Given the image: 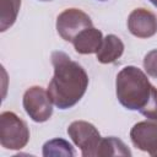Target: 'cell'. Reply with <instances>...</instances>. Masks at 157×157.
<instances>
[{
  "label": "cell",
  "mask_w": 157,
  "mask_h": 157,
  "mask_svg": "<svg viewBox=\"0 0 157 157\" xmlns=\"http://www.w3.org/2000/svg\"><path fill=\"white\" fill-rule=\"evenodd\" d=\"M54 75L48 85V94L59 109H69L77 104L88 87V75L85 69L60 50L52 53Z\"/></svg>",
  "instance_id": "cell-1"
},
{
  "label": "cell",
  "mask_w": 157,
  "mask_h": 157,
  "mask_svg": "<svg viewBox=\"0 0 157 157\" xmlns=\"http://www.w3.org/2000/svg\"><path fill=\"white\" fill-rule=\"evenodd\" d=\"M115 93L124 108L137 110L147 119H157V88L141 69L132 65L123 67L117 75Z\"/></svg>",
  "instance_id": "cell-2"
},
{
  "label": "cell",
  "mask_w": 157,
  "mask_h": 157,
  "mask_svg": "<svg viewBox=\"0 0 157 157\" xmlns=\"http://www.w3.org/2000/svg\"><path fill=\"white\" fill-rule=\"evenodd\" d=\"M29 141V129L13 112L0 114V144L6 150H21Z\"/></svg>",
  "instance_id": "cell-3"
},
{
  "label": "cell",
  "mask_w": 157,
  "mask_h": 157,
  "mask_svg": "<svg viewBox=\"0 0 157 157\" xmlns=\"http://www.w3.org/2000/svg\"><path fill=\"white\" fill-rule=\"evenodd\" d=\"M67 134L81 150L83 157H97L102 136L93 124L85 120H75L69 125Z\"/></svg>",
  "instance_id": "cell-4"
},
{
  "label": "cell",
  "mask_w": 157,
  "mask_h": 157,
  "mask_svg": "<svg viewBox=\"0 0 157 157\" xmlns=\"http://www.w3.org/2000/svg\"><path fill=\"white\" fill-rule=\"evenodd\" d=\"M22 105L27 115L36 123H44L50 119L53 114V102L40 86H32L23 93Z\"/></svg>",
  "instance_id": "cell-5"
},
{
  "label": "cell",
  "mask_w": 157,
  "mask_h": 157,
  "mask_svg": "<svg viewBox=\"0 0 157 157\" xmlns=\"http://www.w3.org/2000/svg\"><path fill=\"white\" fill-rule=\"evenodd\" d=\"M92 26L91 17L75 7L64 10L56 17V32L66 42H72L80 32Z\"/></svg>",
  "instance_id": "cell-6"
},
{
  "label": "cell",
  "mask_w": 157,
  "mask_h": 157,
  "mask_svg": "<svg viewBox=\"0 0 157 157\" xmlns=\"http://www.w3.org/2000/svg\"><path fill=\"white\" fill-rule=\"evenodd\" d=\"M130 140L140 151L157 157V119L136 123L130 130Z\"/></svg>",
  "instance_id": "cell-7"
},
{
  "label": "cell",
  "mask_w": 157,
  "mask_h": 157,
  "mask_svg": "<svg viewBox=\"0 0 157 157\" xmlns=\"http://www.w3.org/2000/svg\"><path fill=\"white\" fill-rule=\"evenodd\" d=\"M128 29L137 38H150L157 33V17L147 9L139 7L128 17Z\"/></svg>",
  "instance_id": "cell-8"
},
{
  "label": "cell",
  "mask_w": 157,
  "mask_h": 157,
  "mask_svg": "<svg viewBox=\"0 0 157 157\" xmlns=\"http://www.w3.org/2000/svg\"><path fill=\"white\" fill-rule=\"evenodd\" d=\"M103 42V34L99 29L92 27H88L80 32L74 40L71 42L74 45V49L78 54H93L97 53L101 44Z\"/></svg>",
  "instance_id": "cell-9"
},
{
  "label": "cell",
  "mask_w": 157,
  "mask_h": 157,
  "mask_svg": "<svg viewBox=\"0 0 157 157\" xmlns=\"http://www.w3.org/2000/svg\"><path fill=\"white\" fill-rule=\"evenodd\" d=\"M124 53V43L115 34H107L96 53L97 60L101 64H110L119 59Z\"/></svg>",
  "instance_id": "cell-10"
},
{
  "label": "cell",
  "mask_w": 157,
  "mask_h": 157,
  "mask_svg": "<svg viewBox=\"0 0 157 157\" xmlns=\"http://www.w3.org/2000/svg\"><path fill=\"white\" fill-rule=\"evenodd\" d=\"M104 156H131V152L120 139L108 136L102 137L97 152V157Z\"/></svg>",
  "instance_id": "cell-11"
},
{
  "label": "cell",
  "mask_w": 157,
  "mask_h": 157,
  "mask_svg": "<svg viewBox=\"0 0 157 157\" xmlns=\"http://www.w3.org/2000/svg\"><path fill=\"white\" fill-rule=\"evenodd\" d=\"M21 0H0V31L5 32L17 20Z\"/></svg>",
  "instance_id": "cell-12"
},
{
  "label": "cell",
  "mask_w": 157,
  "mask_h": 157,
  "mask_svg": "<svg viewBox=\"0 0 157 157\" xmlns=\"http://www.w3.org/2000/svg\"><path fill=\"white\" fill-rule=\"evenodd\" d=\"M43 156L50 157V156H65V157H72L75 156V151L70 142H67L64 139H53L47 141L43 145Z\"/></svg>",
  "instance_id": "cell-13"
},
{
  "label": "cell",
  "mask_w": 157,
  "mask_h": 157,
  "mask_svg": "<svg viewBox=\"0 0 157 157\" xmlns=\"http://www.w3.org/2000/svg\"><path fill=\"white\" fill-rule=\"evenodd\" d=\"M144 69L148 76L157 78V49H153L145 55Z\"/></svg>",
  "instance_id": "cell-14"
},
{
  "label": "cell",
  "mask_w": 157,
  "mask_h": 157,
  "mask_svg": "<svg viewBox=\"0 0 157 157\" xmlns=\"http://www.w3.org/2000/svg\"><path fill=\"white\" fill-rule=\"evenodd\" d=\"M148 1H150L152 5H155V6L157 7V0H148Z\"/></svg>",
  "instance_id": "cell-15"
},
{
  "label": "cell",
  "mask_w": 157,
  "mask_h": 157,
  "mask_svg": "<svg viewBox=\"0 0 157 157\" xmlns=\"http://www.w3.org/2000/svg\"><path fill=\"white\" fill-rule=\"evenodd\" d=\"M40 1H52V0H40Z\"/></svg>",
  "instance_id": "cell-16"
},
{
  "label": "cell",
  "mask_w": 157,
  "mask_h": 157,
  "mask_svg": "<svg viewBox=\"0 0 157 157\" xmlns=\"http://www.w3.org/2000/svg\"><path fill=\"white\" fill-rule=\"evenodd\" d=\"M98 1H107V0H98Z\"/></svg>",
  "instance_id": "cell-17"
}]
</instances>
